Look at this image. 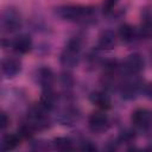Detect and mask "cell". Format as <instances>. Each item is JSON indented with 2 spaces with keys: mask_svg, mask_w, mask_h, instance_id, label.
<instances>
[{
  "mask_svg": "<svg viewBox=\"0 0 152 152\" xmlns=\"http://www.w3.org/2000/svg\"><path fill=\"white\" fill-rule=\"evenodd\" d=\"M55 14L62 20L87 24L94 19L95 10L91 6L68 4V5L57 6L55 8Z\"/></svg>",
  "mask_w": 152,
  "mask_h": 152,
  "instance_id": "cell-1",
  "label": "cell"
},
{
  "mask_svg": "<svg viewBox=\"0 0 152 152\" xmlns=\"http://www.w3.org/2000/svg\"><path fill=\"white\" fill-rule=\"evenodd\" d=\"M82 40L80 37H72L68 40L59 55V63L66 70L75 68L81 58Z\"/></svg>",
  "mask_w": 152,
  "mask_h": 152,
  "instance_id": "cell-2",
  "label": "cell"
},
{
  "mask_svg": "<svg viewBox=\"0 0 152 152\" xmlns=\"http://www.w3.org/2000/svg\"><path fill=\"white\" fill-rule=\"evenodd\" d=\"M49 113H50V110H48L40 103H38L28 109L24 122L26 125H28L34 132L44 131L51 126V120H50Z\"/></svg>",
  "mask_w": 152,
  "mask_h": 152,
  "instance_id": "cell-3",
  "label": "cell"
},
{
  "mask_svg": "<svg viewBox=\"0 0 152 152\" xmlns=\"http://www.w3.org/2000/svg\"><path fill=\"white\" fill-rule=\"evenodd\" d=\"M23 26L20 12L14 7H7L1 12L0 27L4 33H15Z\"/></svg>",
  "mask_w": 152,
  "mask_h": 152,
  "instance_id": "cell-4",
  "label": "cell"
},
{
  "mask_svg": "<svg viewBox=\"0 0 152 152\" xmlns=\"http://www.w3.org/2000/svg\"><path fill=\"white\" fill-rule=\"evenodd\" d=\"M129 78H126L122 81L120 86L121 90V97L124 100H133L138 96L139 93H142V88L145 86L144 81L139 78V76H128Z\"/></svg>",
  "mask_w": 152,
  "mask_h": 152,
  "instance_id": "cell-5",
  "label": "cell"
},
{
  "mask_svg": "<svg viewBox=\"0 0 152 152\" xmlns=\"http://www.w3.org/2000/svg\"><path fill=\"white\" fill-rule=\"evenodd\" d=\"M144 68H145V59L138 52H133L128 55L125 58V61L121 63L122 72L126 76H139V74L144 70Z\"/></svg>",
  "mask_w": 152,
  "mask_h": 152,
  "instance_id": "cell-6",
  "label": "cell"
},
{
  "mask_svg": "<svg viewBox=\"0 0 152 152\" xmlns=\"http://www.w3.org/2000/svg\"><path fill=\"white\" fill-rule=\"evenodd\" d=\"M131 122L137 131L148 132L152 128V113L146 108H138L132 112Z\"/></svg>",
  "mask_w": 152,
  "mask_h": 152,
  "instance_id": "cell-7",
  "label": "cell"
},
{
  "mask_svg": "<svg viewBox=\"0 0 152 152\" xmlns=\"http://www.w3.org/2000/svg\"><path fill=\"white\" fill-rule=\"evenodd\" d=\"M110 126V120L104 110H96L93 112L88 118V127L93 133L100 134L106 132Z\"/></svg>",
  "mask_w": 152,
  "mask_h": 152,
  "instance_id": "cell-8",
  "label": "cell"
},
{
  "mask_svg": "<svg viewBox=\"0 0 152 152\" xmlns=\"http://www.w3.org/2000/svg\"><path fill=\"white\" fill-rule=\"evenodd\" d=\"M36 82L38 86L42 88V91H48V90H53V84H55V74L51 68L43 65L39 66L36 70L34 74Z\"/></svg>",
  "mask_w": 152,
  "mask_h": 152,
  "instance_id": "cell-9",
  "label": "cell"
},
{
  "mask_svg": "<svg viewBox=\"0 0 152 152\" xmlns=\"http://www.w3.org/2000/svg\"><path fill=\"white\" fill-rule=\"evenodd\" d=\"M8 46L14 51L17 55H25L30 52L33 48V42L30 34L27 33H20L17 37H14L11 42L8 40Z\"/></svg>",
  "mask_w": 152,
  "mask_h": 152,
  "instance_id": "cell-10",
  "label": "cell"
},
{
  "mask_svg": "<svg viewBox=\"0 0 152 152\" xmlns=\"http://www.w3.org/2000/svg\"><path fill=\"white\" fill-rule=\"evenodd\" d=\"M21 68H23L21 61L17 57L8 56L2 58L1 61V74L5 78H8V80L14 78L20 74Z\"/></svg>",
  "mask_w": 152,
  "mask_h": 152,
  "instance_id": "cell-11",
  "label": "cell"
},
{
  "mask_svg": "<svg viewBox=\"0 0 152 152\" xmlns=\"http://www.w3.org/2000/svg\"><path fill=\"white\" fill-rule=\"evenodd\" d=\"M89 101L101 110H107L112 107L110 96L102 90H94L89 94Z\"/></svg>",
  "mask_w": 152,
  "mask_h": 152,
  "instance_id": "cell-12",
  "label": "cell"
},
{
  "mask_svg": "<svg viewBox=\"0 0 152 152\" xmlns=\"http://www.w3.org/2000/svg\"><path fill=\"white\" fill-rule=\"evenodd\" d=\"M80 119V112L76 107L72 106H68L65 107L63 110H61V113L57 116L58 122H61L62 125H66V126H72L75 125Z\"/></svg>",
  "mask_w": 152,
  "mask_h": 152,
  "instance_id": "cell-13",
  "label": "cell"
},
{
  "mask_svg": "<svg viewBox=\"0 0 152 152\" xmlns=\"http://www.w3.org/2000/svg\"><path fill=\"white\" fill-rule=\"evenodd\" d=\"M116 33L112 30H104L100 33L97 39V49L99 50H112L116 45Z\"/></svg>",
  "mask_w": 152,
  "mask_h": 152,
  "instance_id": "cell-14",
  "label": "cell"
},
{
  "mask_svg": "<svg viewBox=\"0 0 152 152\" xmlns=\"http://www.w3.org/2000/svg\"><path fill=\"white\" fill-rule=\"evenodd\" d=\"M118 37L120 38L121 42H124L126 44H129V43H132V42H134L137 39L138 32H137L135 27L132 26L131 24H122L119 27Z\"/></svg>",
  "mask_w": 152,
  "mask_h": 152,
  "instance_id": "cell-15",
  "label": "cell"
},
{
  "mask_svg": "<svg viewBox=\"0 0 152 152\" xmlns=\"http://www.w3.org/2000/svg\"><path fill=\"white\" fill-rule=\"evenodd\" d=\"M21 141V137L17 133H8L5 134L1 139V144H0V150L1 151H10L15 148Z\"/></svg>",
  "mask_w": 152,
  "mask_h": 152,
  "instance_id": "cell-16",
  "label": "cell"
},
{
  "mask_svg": "<svg viewBox=\"0 0 152 152\" xmlns=\"http://www.w3.org/2000/svg\"><path fill=\"white\" fill-rule=\"evenodd\" d=\"M140 33L144 37H151L152 36V12L150 10H144L141 12Z\"/></svg>",
  "mask_w": 152,
  "mask_h": 152,
  "instance_id": "cell-17",
  "label": "cell"
},
{
  "mask_svg": "<svg viewBox=\"0 0 152 152\" xmlns=\"http://www.w3.org/2000/svg\"><path fill=\"white\" fill-rule=\"evenodd\" d=\"M52 146L53 148L58 151H70L74 148L72 140L68 137H57L52 140Z\"/></svg>",
  "mask_w": 152,
  "mask_h": 152,
  "instance_id": "cell-18",
  "label": "cell"
},
{
  "mask_svg": "<svg viewBox=\"0 0 152 152\" xmlns=\"http://www.w3.org/2000/svg\"><path fill=\"white\" fill-rule=\"evenodd\" d=\"M59 82H61V86H62L66 91H68L69 89H71L72 86H74V78H72V76H71V74H70L69 71H64V72L61 74V76H59Z\"/></svg>",
  "mask_w": 152,
  "mask_h": 152,
  "instance_id": "cell-19",
  "label": "cell"
},
{
  "mask_svg": "<svg viewBox=\"0 0 152 152\" xmlns=\"http://www.w3.org/2000/svg\"><path fill=\"white\" fill-rule=\"evenodd\" d=\"M134 139H135L134 129H124L118 138V142H132Z\"/></svg>",
  "mask_w": 152,
  "mask_h": 152,
  "instance_id": "cell-20",
  "label": "cell"
},
{
  "mask_svg": "<svg viewBox=\"0 0 152 152\" xmlns=\"http://www.w3.org/2000/svg\"><path fill=\"white\" fill-rule=\"evenodd\" d=\"M118 2H119V0H103L102 8H101L102 10V13L104 15H109L114 11V8L118 5Z\"/></svg>",
  "mask_w": 152,
  "mask_h": 152,
  "instance_id": "cell-21",
  "label": "cell"
},
{
  "mask_svg": "<svg viewBox=\"0 0 152 152\" xmlns=\"http://www.w3.org/2000/svg\"><path fill=\"white\" fill-rule=\"evenodd\" d=\"M8 124H10V118L7 116V114L5 112H1V114H0V128H1V131H5L6 127L8 126Z\"/></svg>",
  "mask_w": 152,
  "mask_h": 152,
  "instance_id": "cell-22",
  "label": "cell"
},
{
  "mask_svg": "<svg viewBox=\"0 0 152 152\" xmlns=\"http://www.w3.org/2000/svg\"><path fill=\"white\" fill-rule=\"evenodd\" d=\"M80 150H82V151H88V152H93V151H96V146H95L91 141H83L82 145L80 146Z\"/></svg>",
  "mask_w": 152,
  "mask_h": 152,
  "instance_id": "cell-23",
  "label": "cell"
},
{
  "mask_svg": "<svg viewBox=\"0 0 152 152\" xmlns=\"http://www.w3.org/2000/svg\"><path fill=\"white\" fill-rule=\"evenodd\" d=\"M142 93L145 94V96L150 100H152V82L150 83H145L144 88H142Z\"/></svg>",
  "mask_w": 152,
  "mask_h": 152,
  "instance_id": "cell-24",
  "label": "cell"
}]
</instances>
